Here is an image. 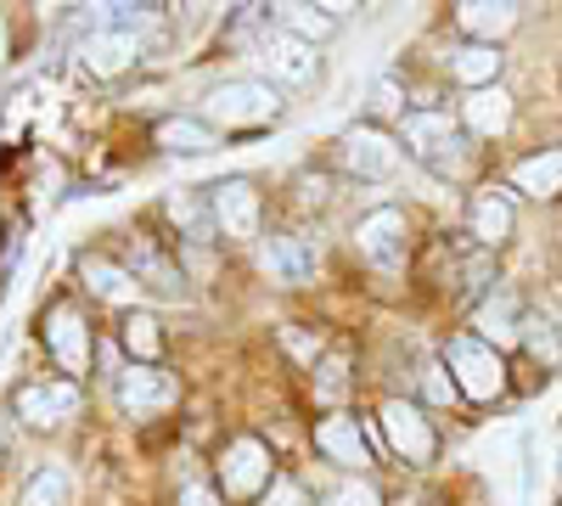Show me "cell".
<instances>
[{"label":"cell","mask_w":562,"mask_h":506,"mask_svg":"<svg viewBox=\"0 0 562 506\" xmlns=\"http://www.w3.org/2000/svg\"><path fill=\"white\" fill-rule=\"evenodd\" d=\"M79 276H85V288L97 293V299H108V304H135V293H140V282H135L130 270H119V265H108L97 254L79 265Z\"/></svg>","instance_id":"cell-15"},{"label":"cell","mask_w":562,"mask_h":506,"mask_svg":"<svg viewBox=\"0 0 562 506\" xmlns=\"http://www.w3.org/2000/svg\"><path fill=\"white\" fill-rule=\"evenodd\" d=\"M315 394H321V400H338V394H344V360H338V355H333V360H321Z\"/></svg>","instance_id":"cell-30"},{"label":"cell","mask_w":562,"mask_h":506,"mask_svg":"<svg viewBox=\"0 0 562 506\" xmlns=\"http://www.w3.org/2000/svg\"><path fill=\"white\" fill-rule=\"evenodd\" d=\"M405 142H411V153L422 164L439 169V175H461L467 169V142L456 135V124L445 113H411L405 119Z\"/></svg>","instance_id":"cell-1"},{"label":"cell","mask_w":562,"mask_h":506,"mask_svg":"<svg viewBox=\"0 0 562 506\" xmlns=\"http://www.w3.org/2000/svg\"><path fill=\"white\" fill-rule=\"evenodd\" d=\"M383 434H389V445L405 456V462H428V456H434V428H428V417H422L416 405H405V400H389V405H383Z\"/></svg>","instance_id":"cell-6"},{"label":"cell","mask_w":562,"mask_h":506,"mask_svg":"<svg viewBox=\"0 0 562 506\" xmlns=\"http://www.w3.org/2000/svg\"><path fill=\"white\" fill-rule=\"evenodd\" d=\"M456 79L461 85H479V90H490V79L501 74V52L495 45H467V52H456Z\"/></svg>","instance_id":"cell-21"},{"label":"cell","mask_w":562,"mask_h":506,"mask_svg":"<svg viewBox=\"0 0 562 506\" xmlns=\"http://www.w3.org/2000/svg\"><path fill=\"white\" fill-rule=\"evenodd\" d=\"M265 506H310V501H304V490L293 479H281V484H270V501Z\"/></svg>","instance_id":"cell-32"},{"label":"cell","mask_w":562,"mask_h":506,"mask_svg":"<svg viewBox=\"0 0 562 506\" xmlns=\"http://www.w3.org/2000/svg\"><path fill=\"white\" fill-rule=\"evenodd\" d=\"M518 192H529V198H557L562 192V153H540V158H529V164H518Z\"/></svg>","instance_id":"cell-19"},{"label":"cell","mask_w":562,"mask_h":506,"mask_svg":"<svg viewBox=\"0 0 562 506\" xmlns=\"http://www.w3.org/2000/svg\"><path fill=\"white\" fill-rule=\"evenodd\" d=\"M445 360H450V372H456L461 394L495 400V394L506 389V366H501V355H495L490 344H479V338H450Z\"/></svg>","instance_id":"cell-3"},{"label":"cell","mask_w":562,"mask_h":506,"mask_svg":"<svg viewBox=\"0 0 562 506\" xmlns=\"http://www.w3.org/2000/svg\"><path fill=\"white\" fill-rule=\"evenodd\" d=\"M259 265L270 270V282H288V288H299V282H310V276H315L321 254H315L304 237H270V243L259 248Z\"/></svg>","instance_id":"cell-8"},{"label":"cell","mask_w":562,"mask_h":506,"mask_svg":"<svg viewBox=\"0 0 562 506\" xmlns=\"http://www.w3.org/2000/svg\"><path fill=\"white\" fill-rule=\"evenodd\" d=\"M79 57H85V68L97 79H113V74H124L135 63V40H124V34H90L79 45Z\"/></svg>","instance_id":"cell-13"},{"label":"cell","mask_w":562,"mask_h":506,"mask_svg":"<svg viewBox=\"0 0 562 506\" xmlns=\"http://www.w3.org/2000/svg\"><path fill=\"white\" fill-rule=\"evenodd\" d=\"M281 23H288L304 45L333 34V7H281Z\"/></svg>","instance_id":"cell-25"},{"label":"cell","mask_w":562,"mask_h":506,"mask_svg":"<svg viewBox=\"0 0 562 506\" xmlns=\"http://www.w3.org/2000/svg\"><path fill=\"white\" fill-rule=\"evenodd\" d=\"M153 7H97V34H124V40H140L153 29Z\"/></svg>","instance_id":"cell-22"},{"label":"cell","mask_w":562,"mask_h":506,"mask_svg":"<svg viewBox=\"0 0 562 506\" xmlns=\"http://www.w3.org/2000/svg\"><path fill=\"white\" fill-rule=\"evenodd\" d=\"M180 506H220V495H214L209 484H186V490H180Z\"/></svg>","instance_id":"cell-35"},{"label":"cell","mask_w":562,"mask_h":506,"mask_svg":"<svg viewBox=\"0 0 562 506\" xmlns=\"http://www.w3.org/2000/svg\"><path fill=\"white\" fill-rule=\"evenodd\" d=\"M45 333H52V349H57V360L68 366V372H85V360H90V338H85V327H79V315H74V310H57Z\"/></svg>","instance_id":"cell-17"},{"label":"cell","mask_w":562,"mask_h":506,"mask_svg":"<svg viewBox=\"0 0 562 506\" xmlns=\"http://www.w3.org/2000/svg\"><path fill=\"white\" fill-rule=\"evenodd\" d=\"M225 490L231 495H259L265 484H270V456H265V445L259 439H237L225 450Z\"/></svg>","instance_id":"cell-9"},{"label":"cell","mask_w":562,"mask_h":506,"mask_svg":"<svg viewBox=\"0 0 562 506\" xmlns=\"http://www.w3.org/2000/svg\"><path fill=\"white\" fill-rule=\"evenodd\" d=\"M557 473H562V462H557Z\"/></svg>","instance_id":"cell-38"},{"label":"cell","mask_w":562,"mask_h":506,"mask_svg":"<svg viewBox=\"0 0 562 506\" xmlns=\"http://www.w3.org/2000/svg\"><path fill=\"white\" fill-rule=\"evenodd\" d=\"M344 164H349L360 180H389V175L400 169V147L389 142L383 130L360 124V130H349V135H344Z\"/></svg>","instance_id":"cell-5"},{"label":"cell","mask_w":562,"mask_h":506,"mask_svg":"<svg viewBox=\"0 0 562 506\" xmlns=\"http://www.w3.org/2000/svg\"><path fill=\"white\" fill-rule=\"evenodd\" d=\"M281 108V97L265 85V79H231L220 85L214 97H209V119L225 124V130H237V124H270Z\"/></svg>","instance_id":"cell-2"},{"label":"cell","mask_w":562,"mask_h":506,"mask_svg":"<svg viewBox=\"0 0 562 506\" xmlns=\"http://www.w3.org/2000/svg\"><path fill=\"white\" fill-rule=\"evenodd\" d=\"M315 445L333 456V462H344V468H366V462H371L366 434H360V423H349V417H326V423L315 428Z\"/></svg>","instance_id":"cell-12"},{"label":"cell","mask_w":562,"mask_h":506,"mask_svg":"<svg viewBox=\"0 0 562 506\" xmlns=\"http://www.w3.org/2000/svg\"><path fill=\"white\" fill-rule=\"evenodd\" d=\"M524 327H529V333H524V338H529V355L546 360V366H557V360H562V338L546 327V321H524Z\"/></svg>","instance_id":"cell-28"},{"label":"cell","mask_w":562,"mask_h":506,"mask_svg":"<svg viewBox=\"0 0 562 506\" xmlns=\"http://www.w3.org/2000/svg\"><path fill=\"white\" fill-rule=\"evenodd\" d=\"M68 501H74V484H68V473H63V468L34 473V479H29V490H23V506H68Z\"/></svg>","instance_id":"cell-23"},{"label":"cell","mask_w":562,"mask_h":506,"mask_svg":"<svg viewBox=\"0 0 562 506\" xmlns=\"http://www.w3.org/2000/svg\"><path fill=\"white\" fill-rule=\"evenodd\" d=\"M265 63H270V74H276V79L304 85V79L315 74V45H304L299 34H281V40H270V45H265Z\"/></svg>","instance_id":"cell-14"},{"label":"cell","mask_w":562,"mask_h":506,"mask_svg":"<svg viewBox=\"0 0 562 506\" xmlns=\"http://www.w3.org/2000/svg\"><path fill=\"white\" fill-rule=\"evenodd\" d=\"M124 349L147 366V360H158V349H164V333H158V321L153 315H130L124 321Z\"/></svg>","instance_id":"cell-24"},{"label":"cell","mask_w":562,"mask_h":506,"mask_svg":"<svg viewBox=\"0 0 562 506\" xmlns=\"http://www.w3.org/2000/svg\"><path fill=\"white\" fill-rule=\"evenodd\" d=\"M214 225L225 237H254L259 232V192L248 180H220L214 187Z\"/></svg>","instance_id":"cell-7"},{"label":"cell","mask_w":562,"mask_h":506,"mask_svg":"<svg viewBox=\"0 0 562 506\" xmlns=\"http://www.w3.org/2000/svg\"><path fill=\"white\" fill-rule=\"evenodd\" d=\"M0 57H7V23H0Z\"/></svg>","instance_id":"cell-37"},{"label":"cell","mask_w":562,"mask_h":506,"mask_svg":"<svg viewBox=\"0 0 562 506\" xmlns=\"http://www.w3.org/2000/svg\"><path fill=\"white\" fill-rule=\"evenodd\" d=\"M371 108H378V113H394V108H400V90H394V79H383V85H378V102H371Z\"/></svg>","instance_id":"cell-36"},{"label":"cell","mask_w":562,"mask_h":506,"mask_svg":"<svg viewBox=\"0 0 562 506\" xmlns=\"http://www.w3.org/2000/svg\"><path fill=\"white\" fill-rule=\"evenodd\" d=\"M135 265L153 276V288H158V293H180V276H175V270H169V265H164L153 248H135Z\"/></svg>","instance_id":"cell-29"},{"label":"cell","mask_w":562,"mask_h":506,"mask_svg":"<svg viewBox=\"0 0 562 506\" xmlns=\"http://www.w3.org/2000/svg\"><path fill=\"white\" fill-rule=\"evenodd\" d=\"M169 214H175V220H186L198 237H209V225H203V214H198V203H192V198H175V203H169Z\"/></svg>","instance_id":"cell-33"},{"label":"cell","mask_w":562,"mask_h":506,"mask_svg":"<svg viewBox=\"0 0 562 506\" xmlns=\"http://www.w3.org/2000/svg\"><path fill=\"white\" fill-rule=\"evenodd\" d=\"M333 506H378V490H371V484H344L333 495Z\"/></svg>","instance_id":"cell-31"},{"label":"cell","mask_w":562,"mask_h":506,"mask_svg":"<svg viewBox=\"0 0 562 506\" xmlns=\"http://www.w3.org/2000/svg\"><path fill=\"white\" fill-rule=\"evenodd\" d=\"M119 405L130 411V417H147V411L175 405V383L164 372H153V366H130V372L119 378Z\"/></svg>","instance_id":"cell-10"},{"label":"cell","mask_w":562,"mask_h":506,"mask_svg":"<svg viewBox=\"0 0 562 506\" xmlns=\"http://www.w3.org/2000/svg\"><path fill=\"white\" fill-rule=\"evenodd\" d=\"M467 124H473L479 135H501V130L512 124V97H506L501 85L473 90V97H467Z\"/></svg>","instance_id":"cell-18"},{"label":"cell","mask_w":562,"mask_h":506,"mask_svg":"<svg viewBox=\"0 0 562 506\" xmlns=\"http://www.w3.org/2000/svg\"><path fill=\"white\" fill-rule=\"evenodd\" d=\"M355 243H360V254L378 265V270H400V265H405V214H400V209L366 214L360 232H355Z\"/></svg>","instance_id":"cell-4"},{"label":"cell","mask_w":562,"mask_h":506,"mask_svg":"<svg viewBox=\"0 0 562 506\" xmlns=\"http://www.w3.org/2000/svg\"><path fill=\"white\" fill-rule=\"evenodd\" d=\"M506 232H512V209H506L501 198H484V203L473 209V237L495 248V243H501Z\"/></svg>","instance_id":"cell-27"},{"label":"cell","mask_w":562,"mask_h":506,"mask_svg":"<svg viewBox=\"0 0 562 506\" xmlns=\"http://www.w3.org/2000/svg\"><path fill=\"white\" fill-rule=\"evenodd\" d=\"M479 333H484V344H490V349L518 338V327H512V299H506V293H501V299H490V304L479 310Z\"/></svg>","instance_id":"cell-26"},{"label":"cell","mask_w":562,"mask_h":506,"mask_svg":"<svg viewBox=\"0 0 562 506\" xmlns=\"http://www.w3.org/2000/svg\"><path fill=\"white\" fill-rule=\"evenodd\" d=\"M74 405H79V389L74 383H34L18 394V417L34 423V428H52L63 417H74Z\"/></svg>","instance_id":"cell-11"},{"label":"cell","mask_w":562,"mask_h":506,"mask_svg":"<svg viewBox=\"0 0 562 506\" xmlns=\"http://www.w3.org/2000/svg\"><path fill=\"white\" fill-rule=\"evenodd\" d=\"M422 389H428V400H450V383H445V372H439V366H422Z\"/></svg>","instance_id":"cell-34"},{"label":"cell","mask_w":562,"mask_h":506,"mask_svg":"<svg viewBox=\"0 0 562 506\" xmlns=\"http://www.w3.org/2000/svg\"><path fill=\"white\" fill-rule=\"evenodd\" d=\"M467 34H479V40H501L512 23H518V7H506V0H467V7L456 12Z\"/></svg>","instance_id":"cell-16"},{"label":"cell","mask_w":562,"mask_h":506,"mask_svg":"<svg viewBox=\"0 0 562 506\" xmlns=\"http://www.w3.org/2000/svg\"><path fill=\"white\" fill-rule=\"evenodd\" d=\"M158 147H169V153H214V130L203 119H164Z\"/></svg>","instance_id":"cell-20"}]
</instances>
